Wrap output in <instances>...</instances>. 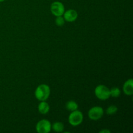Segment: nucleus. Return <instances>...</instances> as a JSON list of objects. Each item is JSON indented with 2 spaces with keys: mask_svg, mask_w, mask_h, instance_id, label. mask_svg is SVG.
<instances>
[{
  "mask_svg": "<svg viewBox=\"0 0 133 133\" xmlns=\"http://www.w3.org/2000/svg\"><path fill=\"white\" fill-rule=\"evenodd\" d=\"M51 94L50 87L45 84H40L35 91V96L39 101H46Z\"/></svg>",
  "mask_w": 133,
  "mask_h": 133,
  "instance_id": "1",
  "label": "nucleus"
},
{
  "mask_svg": "<svg viewBox=\"0 0 133 133\" xmlns=\"http://www.w3.org/2000/svg\"><path fill=\"white\" fill-rule=\"evenodd\" d=\"M94 94L97 99L101 101H106L110 97V89L107 86L99 84L94 89Z\"/></svg>",
  "mask_w": 133,
  "mask_h": 133,
  "instance_id": "2",
  "label": "nucleus"
},
{
  "mask_svg": "<svg viewBox=\"0 0 133 133\" xmlns=\"http://www.w3.org/2000/svg\"><path fill=\"white\" fill-rule=\"evenodd\" d=\"M84 116L83 114L77 109L71 112L68 116V123L73 127L79 126L83 123Z\"/></svg>",
  "mask_w": 133,
  "mask_h": 133,
  "instance_id": "3",
  "label": "nucleus"
},
{
  "mask_svg": "<svg viewBox=\"0 0 133 133\" xmlns=\"http://www.w3.org/2000/svg\"><path fill=\"white\" fill-rule=\"evenodd\" d=\"M104 114V110L101 107L94 106L90 109L88 112V116L90 119L97 121L101 119Z\"/></svg>",
  "mask_w": 133,
  "mask_h": 133,
  "instance_id": "4",
  "label": "nucleus"
},
{
  "mask_svg": "<svg viewBox=\"0 0 133 133\" xmlns=\"http://www.w3.org/2000/svg\"><path fill=\"white\" fill-rule=\"evenodd\" d=\"M36 131L38 133H48L51 131V123L48 119H43L37 122Z\"/></svg>",
  "mask_w": 133,
  "mask_h": 133,
  "instance_id": "5",
  "label": "nucleus"
},
{
  "mask_svg": "<svg viewBox=\"0 0 133 133\" xmlns=\"http://www.w3.org/2000/svg\"><path fill=\"white\" fill-rule=\"evenodd\" d=\"M50 10L53 15L55 16H59L63 15L64 12H65V7L62 3L57 1L52 3L51 5Z\"/></svg>",
  "mask_w": 133,
  "mask_h": 133,
  "instance_id": "6",
  "label": "nucleus"
},
{
  "mask_svg": "<svg viewBox=\"0 0 133 133\" xmlns=\"http://www.w3.org/2000/svg\"><path fill=\"white\" fill-rule=\"evenodd\" d=\"M62 16L65 21L68 22H75L77 19L78 13L74 9H68L67 10H65Z\"/></svg>",
  "mask_w": 133,
  "mask_h": 133,
  "instance_id": "7",
  "label": "nucleus"
},
{
  "mask_svg": "<svg viewBox=\"0 0 133 133\" xmlns=\"http://www.w3.org/2000/svg\"><path fill=\"white\" fill-rule=\"evenodd\" d=\"M123 91L127 96H131L133 94V79H129L124 83L123 86Z\"/></svg>",
  "mask_w": 133,
  "mask_h": 133,
  "instance_id": "8",
  "label": "nucleus"
},
{
  "mask_svg": "<svg viewBox=\"0 0 133 133\" xmlns=\"http://www.w3.org/2000/svg\"><path fill=\"white\" fill-rule=\"evenodd\" d=\"M38 110L42 114H47L50 110L49 105L46 102V101H40L38 106Z\"/></svg>",
  "mask_w": 133,
  "mask_h": 133,
  "instance_id": "9",
  "label": "nucleus"
},
{
  "mask_svg": "<svg viewBox=\"0 0 133 133\" xmlns=\"http://www.w3.org/2000/svg\"><path fill=\"white\" fill-rule=\"evenodd\" d=\"M66 108L68 111L72 112L74 110H77L79 108V105H78L77 103L74 100H70V101H67L66 104Z\"/></svg>",
  "mask_w": 133,
  "mask_h": 133,
  "instance_id": "10",
  "label": "nucleus"
},
{
  "mask_svg": "<svg viewBox=\"0 0 133 133\" xmlns=\"http://www.w3.org/2000/svg\"><path fill=\"white\" fill-rule=\"evenodd\" d=\"M51 129L56 132H62L64 129V125L61 122H55L51 125Z\"/></svg>",
  "mask_w": 133,
  "mask_h": 133,
  "instance_id": "11",
  "label": "nucleus"
},
{
  "mask_svg": "<svg viewBox=\"0 0 133 133\" xmlns=\"http://www.w3.org/2000/svg\"><path fill=\"white\" fill-rule=\"evenodd\" d=\"M110 96L114 98L119 97L121 95V90L118 87H113L111 89H110Z\"/></svg>",
  "mask_w": 133,
  "mask_h": 133,
  "instance_id": "12",
  "label": "nucleus"
},
{
  "mask_svg": "<svg viewBox=\"0 0 133 133\" xmlns=\"http://www.w3.org/2000/svg\"><path fill=\"white\" fill-rule=\"evenodd\" d=\"M118 110V109L117 106H116V105H110L106 109V113L109 115H112V114H116Z\"/></svg>",
  "mask_w": 133,
  "mask_h": 133,
  "instance_id": "13",
  "label": "nucleus"
},
{
  "mask_svg": "<svg viewBox=\"0 0 133 133\" xmlns=\"http://www.w3.org/2000/svg\"><path fill=\"white\" fill-rule=\"evenodd\" d=\"M55 19V24L58 27H62L64 25L65 23V19L63 18L62 16H56Z\"/></svg>",
  "mask_w": 133,
  "mask_h": 133,
  "instance_id": "14",
  "label": "nucleus"
},
{
  "mask_svg": "<svg viewBox=\"0 0 133 133\" xmlns=\"http://www.w3.org/2000/svg\"><path fill=\"white\" fill-rule=\"evenodd\" d=\"M110 131L109 129H104L101 130L99 131V133H110Z\"/></svg>",
  "mask_w": 133,
  "mask_h": 133,
  "instance_id": "15",
  "label": "nucleus"
},
{
  "mask_svg": "<svg viewBox=\"0 0 133 133\" xmlns=\"http://www.w3.org/2000/svg\"><path fill=\"white\" fill-rule=\"evenodd\" d=\"M4 1H5V0H0V2H3Z\"/></svg>",
  "mask_w": 133,
  "mask_h": 133,
  "instance_id": "16",
  "label": "nucleus"
}]
</instances>
